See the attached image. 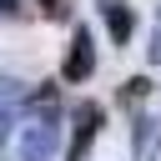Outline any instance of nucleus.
I'll list each match as a JSON object with an SVG mask.
<instances>
[{
    "instance_id": "f03ea898",
    "label": "nucleus",
    "mask_w": 161,
    "mask_h": 161,
    "mask_svg": "<svg viewBox=\"0 0 161 161\" xmlns=\"http://www.w3.org/2000/svg\"><path fill=\"white\" fill-rule=\"evenodd\" d=\"M91 70H96V40H91V30H86V25H75V35H70V50H65V65H60V75L75 86V80H91Z\"/></svg>"
},
{
    "instance_id": "0eeeda50",
    "label": "nucleus",
    "mask_w": 161,
    "mask_h": 161,
    "mask_svg": "<svg viewBox=\"0 0 161 161\" xmlns=\"http://www.w3.org/2000/svg\"><path fill=\"white\" fill-rule=\"evenodd\" d=\"M40 15H45V20H65L70 5H65V0H40Z\"/></svg>"
},
{
    "instance_id": "1a4fd4ad",
    "label": "nucleus",
    "mask_w": 161,
    "mask_h": 161,
    "mask_svg": "<svg viewBox=\"0 0 161 161\" xmlns=\"http://www.w3.org/2000/svg\"><path fill=\"white\" fill-rule=\"evenodd\" d=\"M0 15H15V0H0Z\"/></svg>"
},
{
    "instance_id": "39448f33",
    "label": "nucleus",
    "mask_w": 161,
    "mask_h": 161,
    "mask_svg": "<svg viewBox=\"0 0 161 161\" xmlns=\"http://www.w3.org/2000/svg\"><path fill=\"white\" fill-rule=\"evenodd\" d=\"M25 101V86L15 80V75H0V111H10V106H20Z\"/></svg>"
},
{
    "instance_id": "6e6552de",
    "label": "nucleus",
    "mask_w": 161,
    "mask_h": 161,
    "mask_svg": "<svg viewBox=\"0 0 161 161\" xmlns=\"http://www.w3.org/2000/svg\"><path fill=\"white\" fill-rule=\"evenodd\" d=\"M151 60H156V65H161V30H156V35H151Z\"/></svg>"
},
{
    "instance_id": "423d86ee",
    "label": "nucleus",
    "mask_w": 161,
    "mask_h": 161,
    "mask_svg": "<svg viewBox=\"0 0 161 161\" xmlns=\"http://www.w3.org/2000/svg\"><path fill=\"white\" fill-rule=\"evenodd\" d=\"M146 91H151V80H146V75H136V80H126V91H121V101H141Z\"/></svg>"
},
{
    "instance_id": "20e7f679",
    "label": "nucleus",
    "mask_w": 161,
    "mask_h": 161,
    "mask_svg": "<svg viewBox=\"0 0 161 161\" xmlns=\"http://www.w3.org/2000/svg\"><path fill=\"white\" fill-rule=\"evenodd\" d=\"M101 20H106V30H111L116 45H131V35H136V15H131L126 0H101Z\"/></svg>"
},
{
    "instance_id": "f257e3e1",
    "label": "nucleus",
    "mask_w": 161,
    "mask_h": 161,
    "mask_svg": "<svg viewBox=\"0 0 161 161\" xmlns=\"http://www.w3.org/2000/svg\"><path fill=\"white\" fill-rule=\"evenodd\" d=\"M55 156V121L35 116L20 126V161H50Z\"/></svg>"
},
{
    "instance_id": "7ed1b4c3",
    "label": "nucleus",
    "mask_w": 161,
    "mask_h": 161,
    "mask_svg": "<svg viewBox=\"0 0 161 161\" xmlns=\"http://www.w3.org/2000/svg\"><path fill=\"white\" fill-rule=\"evenodd\" d=\"M101 121H106V111L96 106V101H80L75 106V136H70V151H65V161H86V151H91V141H96V131H101Z\"/></svg>"
}]
</instances>
